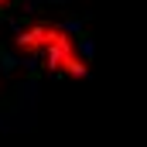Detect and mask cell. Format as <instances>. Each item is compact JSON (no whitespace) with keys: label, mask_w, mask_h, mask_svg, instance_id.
<instances>
[{"label":"cell","mask_w":147,"mask_h":147,"mask_svg":"<svg viewBox=\"0 0 147 147\" xmlns=\"http://www.w3.org/2000/svg\"><path fill=\"white\" fill-rule=\"evenodd\" d=\"M14 45L24 51V55H41L45 65L51 72L72 75V79H82L89 75V65L79 51V41L69 28L55 24V21H31L24 24L17 34H14Z\"/></svg>","instance_id":"1"},{"label":"cell","mask_w":147,"mask_h":147,"mask_svg":"<svg viewBox=\"0 0 147 147\" xmlns=\"http://www.w3.org/2000/svg\"><path fill=\"white\" fill-rule=\"evenodd\" d=\"M14 3H17V0H0V14H3V10H10Z\"/></svg>","instance_id":"2"}]
</instances>
